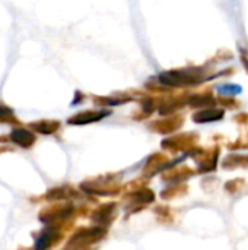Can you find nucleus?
Returning <instances> with one entry per match:
<instances>
[{"label":"nucleus","mask_w":248,"mask_h":250,"mask_svg":"<svg viewBox=\"0 0 248 250\" xmlns=\"http://www.w3.org/2000/svg\"><path fill=\"white\" fill-rule=\"evenodd\" d=\"M9 120H13L12 110L4 107L3 104H0V122H9Z\"/></svg>","instance_id":"obj_5"},{"label":"nucleus","mask_w":248,"mask_h":250,"mask_svg":"<svg viewBox=\"0 0 248 250\" xmlns=\"http://www.w3.org/2000/svg\"><path fill=\"white\" fill-rule=\"evenodd\" d=\"M159 81L167 85L172 86H181V85H190L197 83L199 78L193 70H177V72H167L159 75Z\"/></svg>","instance_id":"obj_1"},{"label":"nucleus","mask_w":248,"mask_h":250,"mask_svg":"<svg viewBox=\"0 0 248 250\" xmlns=\"http://www.w3.org/2000/svg\"><path fill=\"white\" fill-rule=\"evenodd\" d=\"M218 91L224 95H237L243 91V88L240 85H222V86H218Z\"/></svg>","instance_id":"obj_4"},{"label":"nucleus","mask_w":248,"mask_h":250,"mask_svg":"<svg viewBox=\"0 0 248 250\" xmlns=\"http://www.w3.org/2000/svg\"><path fill=\"white\" fill-rule=\"evenodd\" d=\"M10 138H12L13 142L19 144L20 146H25V148L29 146V145H32L34 141H35L34 135L31 132L25 130V129H16V130H13L12 135H10Z\"/></svg>","instance_id":"obj_2"},{"label":"nucleus","mask_w":248,"mask_h":250,"mask_svg":"<svg viewBox=\"0 0 248 250\" xmlns=\"http://www.w3.org/2000/svg\"><path fill=\"white\" fill-rule=\"evenodd\" d=\"M224 114V111L221 110H209V111H202L199 114H196V122H210V120H218L221 119Z\"/></svg>","instance_id":"obj_3"}]
</instances>
